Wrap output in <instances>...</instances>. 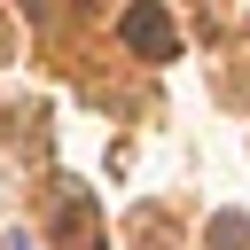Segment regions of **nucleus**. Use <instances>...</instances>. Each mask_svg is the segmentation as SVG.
<instances>
[{
  "mask_svg": "<svg viewBox=\"0 0 250 250\" xmlns=\"http://www.w3.org/2000/svg\"><path fill=\"white\" fill-rule=\"evenodd\" d=\"M125 47L148 55V62H172V47H180V39H172V16H164V8H133V16H125Z\"/></svg>",
  "mask_w": 250,
  "mask_h": 250,
  "instance_id": "f257e3e1",
  "label": "nucleus"
},
{
  "mask_svg": "<svg viewBox=\"0 0 250 250\" xmlns=\"http://www.w3.org/2000/svg\"><path fill=\"white\" fill-rule=\"evenodd\" d=\"M211 250H250V227H242V219H234V211H227V219H219V227H211Z\"/></svg>",
  "mask_w": 250,
  "mask_h": 250,
  "instance_id": "f03ea898",
  "label": "nucleus"
},
{
  "mask_svg": "<svg viewBox=\"0 0 250 250\" xmlns=\"http://www.w3.org/2000/svg\"><path fill=\"white\" fill-rule=\"evenodd\" d=\"M8 250H31V242H23V234H16V242H8Z\"/></svg>",
  "mask_w": 250,
  "mask_h": 250,
  "instance_id": "7ed1b4c3",
  "label": "nucleus"
}]
</instances>
